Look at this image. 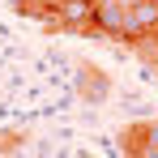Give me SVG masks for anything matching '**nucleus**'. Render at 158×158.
<instances>
[{
  "label": "nucleus",
  "instance_id": "f257e3e1",
  "mask_svg": "<svg viewBox=\"0 0 158 158\" xmlns=\"http://www.w3.org/2000/svg\"><path fill=\"white\" fill-rule=\"evenodd\" d=\"M52 30H69V34H98V4H90V0H60V4H56Z\"/></svg>",
  "mask_w": 158,
  "mask_h": 158
},
{
  "label": "nucleus",
  "instance_id": "f03ea898",
  "mask_svg": "<svg viewBox=\"0 0 158 158\" xmlns=\"http://www.w3.org/2000/svg\"><path fill=\"white\" fill-rule=\"evenodd\" d=\"M120 150L124 158H158V120H137L120 128Z\"/></svg>",
  "mask_w": 158,
  "mask_h": 158
},
{
  "label": "nucleus",
  "instance_id": "7ed1b4c3",
  "mask_svg": "<svg viewBox=\"0 0 158 158\" xmlns=\"http://www.w3.org/2000/svg\"><path fill=\"white\" fill-rule=\"evenodd\" d=\"M56 4H60V0H13V13L34 17V22H43V30H52V22H56Z\"/></svg>",
  "mask_w": 158,
  "mask_h": 158
},
{
  "label": "nucleus",
  "instance_id": "20e7f679",
  "mask_svg": "<svg viewBox=\"0 0 158 158\" xmlns=\"http://www.w3.org/2000/svg\"><path fill=\"white\" fill-rule=\"evenodd\" d=\"M81 94H85L90 103H103L107 98V77L98 73V69H90V64L81 69Z\"/></svg>",
  "mask_w": 158,
  "mask_h": 158
},
{
  "label": "nucleus",
  "instance_id": "39448f33",
  "mask_svg": "<svg viewBox=\"0 0 158 158\" xmlns=\"http://www.w3.org/2000/svg\"><path fill=\"white\" fill-rule=\"evenodd\" d=\"M17 145H22V132H17V128L0 132V154H17Z\"/></svg>",
  "mask_w": 158,
  "mask_h": 158
},
{
  "label": "nucleus",
  "instance_id": "423d86ee",
  "mask_svg": "<svg viewBox=\"0 0 158 158\" xmlns=\"http://www.w3.org/2000/svg\"><path fill=\"white\" fill-rule=\"evenodd\" d=\"M73 158H90V154H73Z\"/></svg>",
  "mask_w": 158,
  "mask_h": 158
},
{
  "label": "nucleus",
  "instance_id": "0eeeda50",
  "mask_svg": "<svg viewBox=\"0 0 158 158\" xmlns=\"http://www.w3.org/2000/svg\"><path fill=\"white\" fill-rule=\"evenodd\" d=\"M90 4H98V0H90Z\"/></svg>",
  "mask_w": 158,
  "mask_h": 158
}]
</instances>
